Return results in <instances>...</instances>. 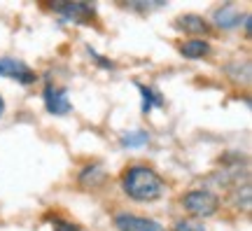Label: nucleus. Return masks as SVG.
<instances>
[{
  "instance_id": "15",
  "label": "nucleus",
  "mask_w": 252,
  "mask_h": 231,
  "mask_svg": "<svg viewBox=\"0 0 252 231\" xmlns=\"http://www.w3.org/2000/svg\"><path fill=\"white\" fill-rule=\"evenodd\" d=\"M243 33H245V37L250 40V14H243Z\"/></svg>"
},
{
  "instance_id": "14",
  "label": "nucleus",
  "mask_w": 252,
  "mask_h": 231,
  "mask_svg": "<svg viewBox=\"0 0 252 231\" xmlns=\"http://www.w3.org/2000/svg\"><path fill=\"white\" fill-rule=\"evenodd\" d=\"M87 52H89V56H91V61L94 63H98L100 68H105V70H115L117 66L110 61V59H103V54H98L96 49H91V47H87Z\"/></svg>"
},
{
  "instance_id": "3",
  "label": "nucleus",
  "mask_w": 252,
  "mask_h": 231,
  "mask_svg": "<svg viewBox=\"0 0 252 231\" xmlns=\"http://www.w3.org/2000/svg\"><path fill=\"white\" fill-rule=\"evenodd\" d=\"M52 12L59 17V24H75V26H91L96 24V7L89 2H56Z\"/></svg>"
},
{
  "instance_id": "6",
  "label": "nucleus",
  "mask_w": 252,
  "mask_h": 231,
  "mask_svg": "<svg viewBox=\"0 0 252 231\" xmlns=\"http://www.w3.org/2000/svg\"><path fill=\"white\" fill-rule=\"evenodd\" d=\"M112 224L117 231H166V227H161L157 220L135 213H117L112 217Z\"/></svg>"
},
{
  "instance_id": "12",
  "label": "nucleus",
  "mask_w": 252,
  "mask_h": 231,
  "mask_svg": "<svg viewBox=\"0 0 252 231\" xmlns=\"http://www.w3.org/2000/svg\"><path fill=\"white\" fill-rule=\"evenodd\" d=\"M173 231H208V229L201 220H194V217H180V220L173 222Z\"/></svg>"
},
{
  "instance_id": "1",
  "label": "nucleus",
  "mask_w": 252,
  "mask_h": 231,
  "mask_svg": "<svg viewBox=\"0 0 252 231\" xmlns=\"http://www.w3.org/2000/svg\"><path fill=\"white\" fill-rule=\"evenodd\" d=\"M166 180L161 178L159 170H154L150 164H133L124 170L122 175V192L131 201L138 203H152L159 201L166 194Z\"/></svg>"
},
{
  "instance_id": "5",
  "label": "nucleus",
  "mask_w": 252,
  "mask_h": 231,
  "mask_svg": "<svg viewBox=\"0 0 252 231\" xmlns=\"http://www.w3.org/2000/svg\"><path fill=\"white\" fill-rule=\"evenodd\" d=\"M42 103H45V110L49 115L65 117L72 112V103H70V96H68V89H65V87H59V84H52V82H47L45 89H42Z\"/></svg>"
},
{
  "instance_id": "8",
  "label": "nucleus",
  "mask_w": 252,
  "mask_h": 231,
  "mask_svg": "<svg viewBox=\"0 0 252 231\" xmlns=\"http://www.w3.org/2000/svg\"><path fill=\"white\" fill-rule=\"evenodd\" d=\"M175 28L185 33L189 37H203V35H210V21L203 19L201 14H180L175 19Z\"/></svg>"
},
{
  "instance_id": "13",
  "label": "nucleus",
  "mask_w": 252,
  "mask_h": 231,
  "mask_svg": "<svg viewBox=\"0 0 252 231\" xmlns=\"http://www.w3.org/2000/svg\"><path fill=\"white\" fill-rule=\"evenodd\" d=\"M52 231H84L80 224L70 222V220H61V217H54L52 220Z\"/></svg>"
},
{
  "instance_id": "7",
  "label": "nucleus",
  "mask_w": 252,
  "mask_h": 231,
  "mask_svg": "<svg viewBox=\"0 0 252 231\" xmlns=\"http://www.w3.org/2000/svg\"><path fill=\"white\" fill-rule=\"evenodd\" d=\"M210 21H213V26H217L220 31H234L243 24V14H241V9L231 5V2H224V5H217L213 9V14H210Z\"/></svg>"
},
{
  "instance_id": "10",
  "label": "nucleus",
  "mask_w": 252,
  "mask_h": 231,
  "mask_svg": "<svg viewBox=\"0 0 252 231\" xmlns=\"http://www.w3.org/2000/svg\"><path fill=\"white\" fill-rule=\"evenodd\" d=\"M135 89L140 91V98H143V115L147 117L150 112H152L154 107H163L166 105V100H163V96L159 94V91L154 89V87H147V84H140V82H135Z\"/></svg>"
},
{
  "instance_id": "2",
  "label": "nucleus",
  "mask_w": 252,
  "mask_h": 231,
  "mask_svg": "<svg viewBox=\"0 0 252 231\" xmlns=\"http://www.w3.org/2000/svg\"><path fill=\"white\" fill-rule=\"evenodd\" d=\"M180 203L194 220H201V222L208 220V217H213V215H217L220 208H222L220 196L215 192H210V189H191L187 194H182Z\"/></svg>"
},
{
  "instance_id": "16",
  "label": "nucleus",
  "mask_w": 252,
  "mask_h": 231,
  "mask_svg": "<svg viewBox=\"0 0 252 231\" xmlns=\"http://www.w3.org/2000/svg\"><path fill=\"white\" fill-rule=\"evenodd\" d=\"M2 115H5V100L0 96V122H2Z\"/></svg>"
},
{
  "instance_id": "9",
  "label": "nucleus",
  "mask_w": 252,
  "mask_h": 231,
  "mask_svg": "<svg viewBox=\"0 0 252 231\" xmlns=\"http://www.w3.org/2000/svg\"><path fill=\"white\" fill-rule=\"evenodd\" d=\"M180 54L189 61H201V59H208L213 54V47L206 37H187L180 45Z\"/></svg>"
},
{
  "instance_id": "4",
  "label": "nucleus",
  "mask_w": 252,
  "mask_h": 231,
  "mask_svg": "<svg viewBox=\"0 0 252 231\" xmlns=\"http://www.w3.org/2000/svg\"><path fill=\"white\" fill-rule=\"evenodd\" d=\"M0 77H7V80H14L21 87H31L37 82V72L28 66L26 61L21 59H14V56H0Z\"/></svg>"
},
{
  "instance_id": "11",
  "label": "nucleus",
  "mask_w": 252,
  "mask_h": 231,
  "mask_svg": "<svg viewBox=\"0 0 252 231\" xmlns=\"http://www.w3.org/2000/svg\"><path fill=\"white\" fill-rule=\"evenodd\" d=\"M150 142V133L143 129H133V131H124L119 138V147L122 150H135V147H143Z\"/></svg>"
}]
</instances>
